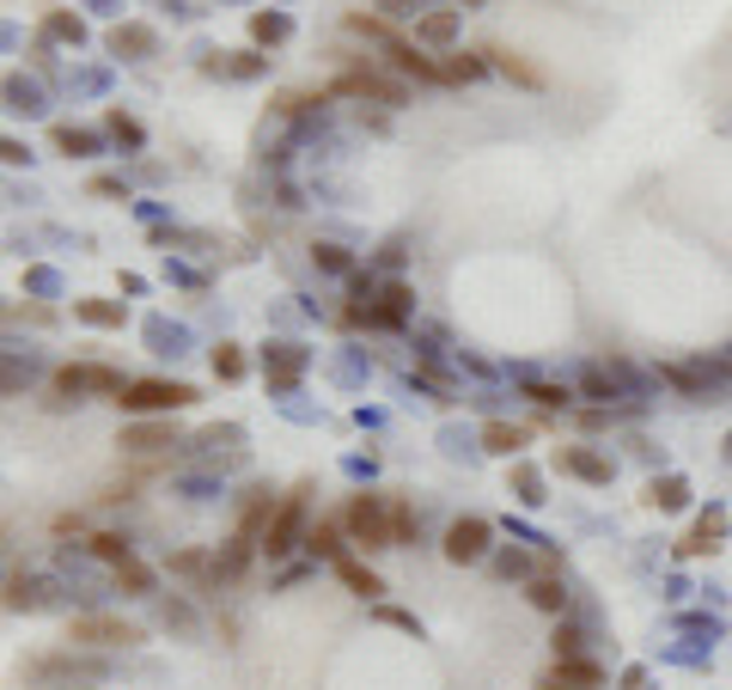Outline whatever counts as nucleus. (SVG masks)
Instances as JSON below:
<instances>
[{
  "mask_svg": "<svg viewBox=\"0 0 732 690\" xmlns=\"http://www.w3.org/2000/svg\"><path fill=\"white\" fill-rule=\"evenodd\" d=\"M580 624H556V636H549V648H556V660H580Z\"/></svg>",
  "mask_w": 732,
  "mask_h": 690,
  "instance_id": "obj_44",
  "label": "nucleus"
},
{
  "mask_svg": "<svg viewBox=\"0 0 732 690\" xmlns=\"http://www.w3.org/2000/svg\"><path fill=\"white\" fill-rule=\"evenodd\" d=\"M67 642L74 648H141L147 629L117 617V611H79L74 624H67Z\"/></svg>",
  "mask_w": 732,
  "mask_h": 690,
  "instance_id": "obj_5",
  "label": "nucleus"
},
{
  "mask_svg": "<svg viewBox=\"0 0 732 690\" xmlns=\"http://www.w3.org/2000/svg\"><path fill=\"white\" fill-rule=\"evenodd\" d=\"M312 263L324 269V276H354V257L342 251V245H330V239H324V245H312Z\"/></svg>",
  "mask_w": 732,
  "mask_h": 690,
  "instance_id": "obj_40",
  "label": "nucleus"
},
{
  "mask_svg": "<svg viewBox=\"0 0 732 690\" xmlns=\"http://www.w3.org/2000/svg\"><path fill=\"white\" fill-rule=\"evenodd\" d=\"M416 319V288L409 281H379L373 293V331H403Z\"/></svg>",
  "mask_w": 732,
  "mask_h": 690,
  "instance_id": "obj_11",
  "label": "nucleus"
},
{
  "mask_svg": "<svg viewBox=\"0 0 732 690\" xmlns=\"http://www.w3.org/2000/svg\"><path fill=\"white\" fill-rule=\"evenodd\" d=\"M483 62L495 67V74H507L513 86H525V93H543V86H549V80H543V67H531L525 55H513V50H495V43L483 50Z\"/></svg>",
  "mask_w": 732,
  "mask_h": 690,
  "instance_id": "obj_17",
  "label": "nucleus"
},
{
  "mask_svg": "<svg viewBox=\"0 0 732 690\" xmlns=\"http://www.w3.org/2000/svg\"><path fill=\"white\" fill-rule=\"evenodd\" d=\"M262 55L257 50H238V55H208V62H202V74H226V80H257L262 74Z\"/></svg>",
  "mask_w": 732,
  "mask_h": 690,
  "instance_id": "obj_22",
  "label": "nucleus"
},
{
  "mask_svg": "<svg viewBox=\"0 0 732 690\" xmlns=\"http://www.w3.org/2000/svg\"><path fill=\"white\" fill-rule=\"evenodd\" d=\"M25 386H31V360L0 355V398H25Z\"/></svg>",
  "mask_w": 732,
  "mask_h": 690,
  "instance_id": "obj_37",
  "label": "nucleus"
},
{
  "mask_svg": "<svg viewBox=\"0 0 732 690\" xmlns=\"http://www.w3.org/2000/svg\"><path fill=\"white\" fill-rule=\"evenodd\" d=\"M513 489H519V502H525V507L543 502V477H537L531 465H513Z\"/></svg>",
  "mask_w": 732,
  "mask_h": 690,
  "instance_id": "obj_43",
  "label": "nucleus"
},
{
  "mask_svg": "<svg viewBox=\"0 0 732 690\" xmlns=\"http://www.w3.org/2000/svg\"><path fill=\"white\" fill-rule=\"evenodd\" d=\"M488 545H495V526H488L483 514H464V519H452L445 526V562H458V569H471V562H483L488 557Z\"/></svg>",
  "mask_w": 732,
  "mask_h": 690,
  "instance_id": "obj_8",
  "label": "nucleus"
},
{
  "mask_svg": "<svg viewBox=\"0 0 732 690\" xmlns=\"http://www.w3.org/2000/svg\"><path fill=\"white\" fill-rule=\"evenodd\" d=\"M105 43H110V55H117V62H147V55L159 50L153 25H117Z\"/></svg>",
  "mask_w": 732,
  "mask_h": 690,
  "instance_id": "obj_19",
  "label": "nucleus"
},
{
  "mask_svg": "<svg viewBox=\"0 0 732 690\" xmlns=\"http://www.w3.org/2000/svg\"><path fill=\"white\" fill-rule=\"evenodd\" d=\"M86 550H92L98 562H105V569H122V562H134V545L122 538V531H92Z\"/></svg>",
  "mask_w": 732,
  "mask_h": 690,
  "instance_id": "obj_26",
  "label": "nucleus"
},
{
  "mask_svg": "<svg viewBox=\"0 0 732 690\" xmlns=\"http://www.w3.org/2000/svg\"><path fill=\"white\" fill-rule=\"evenodd\" d=\"M452 37H458V13H452V7H440V13H421V19H416V43H421V50H445Z\"/></svg>",
  "mask_w": 732,
  "mask_h": 690,
  "instance_id": "obj_24",
  "label": "nucleus"
},
{
  "mask_svg": "<svg viewBox=\"0 0 732 690\" xmlns=\"http://www.w3.org/2000/svg\"><path fill=\"white\" fill-rule=\"evenodd\" d=\"M385 502H391V545H397V550L416 545V507L397 502V495H385Z\"/></svg>",
  "mask_w": 732,
  "mask_h": 690,
  "instance_id": "obj_39",
  "label": "nucleus"
},
{
  "mask_svg": "<svg viewBox=\"0 0 732 690\" xmlns=\"http://www.w3.org/2000/svg\"><path fill=\"white\" fill-rule=\"evenodd\" d=\"M105 672H110V666L98 660V654H86V648H55V654L25 660L31 684H105Z\"/></svg>",
  "mask_w": 732,
  "mask_h": 690,
  "instance_id": "obj_4",
  "label": "nucleus"
},
{
  "mask_svg": "<svg viewBox=\"0 0 732 690\" xmlns=\"http://www.w3.org/2000/svg\"><path fill=\"white\" fill-rule=\"evenodd\" d=\"M165 629H196V617H190L183 599H165Z\"/></svg>",
  "mask_w": 732,
  "mask_h": 690,
  "instance_id": "obj_47",
  "label": "nucleus"
},
{
  "mask_svg": "<svg viewBox=\"0 0 732 690\" xmlns=\"http://www.w3.org/2000/svg\"><path fill=\"white\" fill-rule=\"evenodd\" d=\"M55 599V581H43V574H13V581L0 586V605L7 611H43Z\"/></svg>",
  "mask_w": 732,
  "mask_h": 690,
  "instance_id": "obj_16",
  "label": "nucleus"
},
{
  "mask_svg": "<svg viewBox=\"0 0 732 690\" xmlns=\"http://www.w3.org/2000/svg\"><path fill=\"white\" fill-rule=\"evenodd\" d=\"M43 31H50V37H62V43H74V50L86 43V25H79L74 13H50V19H43Z\"/></svg>",
  "mask_w": 732,
  "mask_h": 690,
  "instance_id": "obj_42",
  "label": "nucleus"
},
{
  "mask_svg": "<svg viewBox=\"0 0 732 690\" xmlns=\"http://www.w3.org/2000/svg\"><path fill=\"white\" fill-rule=\"evenodd\" d=\"M483 446L500 452V459H513V452L525 446V428H513V422H483Z\"/></svg>",
  "mask_w": 732,
  "mask_h": 690,
  "instance_id": "obj_36",
  "label": "nucleus"
},
{
  "mask_svg": "<svg viewBox=\"0 0 732 690\" xmlns=\"http://www.w3.org/2000/svg\"><path fill=\"white\" fill-rule=\"evenodd\" d=\"M556 465H562L568 477H580V483H599V489L616 477V465L604 459V452H592V446H562L556 452Z\"/></svg>",
  "mask_w": 732,
  "mask_h": 690,
  "instance_id": "obj_15",
  "label": "nucleus"
},
{
  "mask_svg": "<svg viewBox=\"0 0 732 690\" xmlns=\"http://www.w3.org/2000/svg\"><path fill=\"white\" fill-rule=\"evenodd\" d=\"M245 367H250V360H245V348H238V343H220V348H214V373H220L226 386H233V379H245Z\"/></svg>",
  "mask_w": 732,
  "mask_h": 690,
  "instance_id": "obj_41",
  "label": "nucleus"
},
{
  "mask_svg": "<svg viewBox=\"0 0 732 690\" xmlns=\"http://www.w3.org/2000/svg\"><path fill=\"white\" fill-rule=\"evenodd\" d=\"M305 367H312V355L300 343H288V336L262 343V379H269V391H293L305 379Z\"/></svg>",
  "mask_w": 732,
  "mask_h": 690,
  "instance_id": "obj_10",
  "label": "nucleus"
},
{
  "mask_svg": "<svg viewBox=\"0 0 732 690\" xmlns=\"http://www.w3.org/2000/svg\"><path fill=\"white\" fill-rule=\"evenodd\" d=\"M720 538H726V514H708V519H696L683 550H690V557H708V550H720Z\"/></svg>",
  "mask_w": 732,
  "mask_h": 690,
  "instance_id": "obj_34",
  "label": "nucleus"
},
{
  "mask_svg": "<svg viewBox=\"0 0 732 690\" xmlns=\"http://www.w3.org/2000/svg\"><path fill=\"white\" fill-rule=\"evenodd\" d=\"M43 690H98V684H43Z\"/></svg>",
  "mask_w": 732,
  "mask_h": 690,
  "instance_id": "obj_52",
  "label": "nucleus"
},
{
  "mask_svg": "<svg viewBox=\"0 0 732 690\" xmlns=\"http://www.w3.org/2000/svg\"><path fill=\"white\" fill-rule=\"evenodd\" d=\"M305 519H312V483H293V489L274 502V519H269V531H262V557L269 562L293 557V550L305 545Z\"/></svg>",
  "mask_w": 732,
  "mask_h": 690,
  "instance_id": "obj_1",
  "label": "nucleus"
},
{
  "mask_svg": "<svg viewBox=\"0 0 732 690\" xmlns=\"http://www.w3.org/2000/svg\"><path fill=\"white\" fill-rule=\"evenodd\" d=\"M117 446L129 452V459H165L171 446H183V440H177V428H171V416H141V422L122 428Z\"/></svg>",
  "mask_w": 732,
  "mask_h": 690,
  "instance_id": "obj_9",
  "label": "nucleus"
},
{
  "mask_svg": "<svg viewBox=\"0 0 732 690\" xmlns=\"http://www.w3.org/2000/svg\"><path fill=\"white\" fill-rule=\"evenodd\" d=\"M238 440H245V428H238V422H226V428H208V434H202L196 446H238Z\"/></svg>",
  "mask_w": 732,
  "mask_h": 690,
  "instance_id": "obj_46",
  "label": "nucleus"
},
{
  "mask_svg": "<svg viewBox=\"0 0 732 690\" xmlns=\"http://www.w3.org/2000/svg\"><path fill=\"white\" fill-rule=\"evenodd\" d=\"M385 62L397 67V74H403V80H421V86H445V74H440V62H433L428 50H421V43H391V50H385Z\"/></svg>",
  "mask_w": 732,
  "mask_h": 690,
  "instance_id": "obj_12",
  "label": "nucleus"
},
{
  "mask_svg": "<svg viewBox=\"0 0 732 690\" xmlns=\"http://www.w3.org/2000/svg\"><path fill=\"white\" fill-rule=\"evenodd\" d=\"M250 557H257V545H250V538H238V531H233V538H226V550H220V557H214V586H220V581H238V574L250 569Z\"/></svg>",
  "mask_w": 732,
  "mask_h": 690,
  "instance_id": "obj_25",
  "label": "nucleus"
},
{
  "mask_svg": "<svg viewBox=\"0 0 732 690\" xmlns=\"http://www.w3.org/2000/svg\"><path fill=\"white\" fill-rule=\"evenodd\" d=\"M269 519H274V495L269 489H245L238 495V538H250V545L262 550V531H269Z\"/></svg>",
  "mask_w": 732,
  "mask_h": 690,
  "instance_id": "obj_13",
  "label": "nucleus"
},
{
  "mask_svg": "<svg viewBox=\"0 0 732 690\" xmlns=\"http://www.w3.org/2000/svg\"><path fill=\"white\" fill-rule=\"evenodd\" d=\"M525 398H531L537 410H568V403H574V391H568V386H549V379H531V386H525Z\"/></svg>",
  "mask_w": 732,
  "mask_h": 690,
  "instance_id": "obj_38",
  "label": "nucleus"
},
{
  "mask_svg": "<svg viewBox=\"0 0 732 690\" xmlns=\"http://www.w3.org/2000/svg\"><path fill=\"white\" fill-rule=\"evenodd\" d=\"M537 690H604V666L599 660H556Z\"/></svg>",
  "mask_w": 732,
  "mask_h": 690,
  "instance_id": "obj_14",
  "label": "nucleus"
},
{
  "mask_svg": "<svg viewBox=\"0 0 732 690\" xmlns=\"http://www.w3.org/2000/svg\"><path fill=\"white\" fill-rule=\"evenodd\" d=\"M117 403L129 416H171V410H190V403H196V386H183V379H129Z\"/></svg>",
  "mask_w": 732,
  "mask_h": 690,
  "instance_id": "obj_7",
  "label": "nucleus"
},
{
  "mask_svg": "<svg viewBox=\"0 0 732 690\" xmlns=\"http://www.w3.org/2000/svg\"><path fill=\"white\" fill-rule=\"evenodd\" d=\"M440 74H445V86H464V80H483V74H488V62H483V50H476V55H464V50H445Z\"/></svg>",
  "mask_w": 732,
  "mask_h": 690,
  "instance_id": "obj_30",
  "label": "nucleus"
},
{
  "mask_svg": "<svg viewBox=\"0 0 732 690\" xmlns=\"http://www.w3.org/2000/svg\"><path fill=\"white\" fill-rule=\"evenodd\" d=\"M92 196H129V184L122 177H92Z\"/></svg>",
  "mask_w": 732,
  "mask_h": 690,
  "instance_id": "obj_50",
  "label": "nucleus"
},
{
  "mask_svg": "<svg viewBox=\"0 0 732 690\" xmlns=\"http://www.w3.org/2000/svg\"><path fill=\"white\" fill-rule=\"evenodd\" d=\"M110 581H117V593H122V599H153V569H147L141 557L122 562V569H110Z\"/></svg>",
  "mask_w": 732,
  "mask_h": 690,
  "instance_id": "obj_29",
  "label": "nucleus"
},
{
  "mask_svg": "<svg viewBox=\"0 0 732 690\" xmlns=\"http://www.w3.org/2000/svg\"><path fill=\"white\" fill-rule=\"evenodd\" d=\"M421 19V0H379V19Z\"/></svg>",
  "mask_w": 732,
  "mask_h": 690,
  "instance_id": "obj_49",
  "label": "nucleus"
},
{
  "mask_svg": "<svg viewBox=\"0 0 732 690\" xmlns=\"http://www.w3.org/2000/svg\"><path fill=\"white\" fill-rule=\"evenodd\" d=\"M50 147H55V153H67V160H92V153L105 147V134H98V129H79V122H55Z\"/></svg>",
  "mask_w": 732,
  "mask_h": 690,
  "instance_id": "obj_18",
  "label": "nucleus"
},
{
  "mask_svg": "<svg viewBox=\"0 0 732 690\" xmlns=\"http://www.w3.org/2000/svg\"><path fill=\"white\" fill-rule=\"evenodd\" d=\"M105 134L117 147H129V153H141V147H147V129L129 117V110H105Z\"/></svg>",
  "mask_w": 732,
  "mask_h": 690,
  "instance_id": "obj_33",
  "label": "nucleus"
},
{
  "mask_svg": "<svg viewBox=\"0 0 732 690\" xmlns=\"http://www.w3.org/2000/svg\"><path fill=\"white\" fill-rule=\"evenodd\" d=\"M31 160V147L13 141V134H0V165H25Z\"/></svg>",
  "mask_w": 732,
  "mask_h": 690,
  "instance_id": "obj_48",
  "label": "nucleus"
},
{
  "mask_svg": "<svg viewBox=\"0 0 732 690\" xmlns=\"http://www.w3.org/2000/svg\"><path fill=\"white\" fill-rule=\"evenodd\" d=\"M531 562H537V574H556V569H562V557H556V550H549V545H543V550H537V557H531Z\"/></svg>",
  "mask_w": 732,
  "mask_h": 690,
  "instance_id": "obj_51",
  "label": "nucleus"
},
{
  "mask_svg": "<svg viewBox=\"0 0 732 690\" xmlns=\"http://www.w3.org/2000/svg\"><path fill=\"white\" fill-rule=\"evenodd\" d=\"M580 398H592L599 410H611V403L623 398V386H616L611 367H586V373H580Z\"/></svg>",
  "mask_w": 732,
  "mask_h": 690,
  "instance_id": "obj_28",
  "label": "nucleus"
},
{
  "mask_svg": "<svg viewBox=\"0 0 732 690\" xmlns=\"http://www.w3.org/2000/svg\"><path fill=\"white\" fill-rule=\"evenodd\" d=\"M74 319L98 324V331H122V324H129V305L122 300H74Z\"/></svg>",
  "mask_w": 732,
  "mask_h": 690,
  "instance_id": "obj_23",
  "label": "nucleus"
},
{
  "mask_svg": "<svg viewBox=\"0 0 732 690\" xmlns=\"http://www.w3.org/2000/svg\"><path fill=\"white\" fill-rule=\"evenodd\" d=\"M305 550H312V562H336L342 557V519H317L312 531H305Z\"/></svg>",
  "mask_w": 732,
  "mask_h": 690,
  "instance_id": "obj_32",
  "label": "nucleus"
},
{
  "mask_svg": "<svg viewBox=\"0 0 732 690\" xmlns=\"http://www.w3.org/2000/svg\"><path fill=\"white\" fill-rule=\"evenodd\" d=\"M122 379L117 367H105V360H67V367H55V398H122Z\"/></svg>",
  "mask_w": 732,
  "mask_h": 690,
  "instance_id": "obj_6",
  "label": "nucleus"
},
{
  "mask_svg": "<svg viewBox=\"0 0 732 690\" xmlns=\"http://www.w3.org/2000/svg\"><path fill=\"white\" fill-rule=\"evenodd\" d=\"M330 569H336V581L348 586L354 599H366V605H373V599L385 593V581H379V574L366 569V562H354V557H336V562H330Z\"/></svg>",
  "mask_w": 732,
  "mask_h": 690,
  "instance_id": "obj_20",
  "label": "nucleus"
},
{
  "mask_svg": "<svg viewBox=\"0 0 732 690\" xmlns=\"http://www.w3.org/2000/svg\"><path fill=\"white\" fill-rule=\"evenodd\" d=\"M683 502H690V483L683 477H654L647 483V507H666L671 514V507H683Z\"/></svg>",
  "mask_w": 732,
  "mask_h": 690,
  "instance_id": "obj_35",
  "label": "nucleus"
},
{
  "mask_svg": "<svg viewBox=\"0 0 732 690\" xmlns=\"http://www.w3.org/2000/svg\"><path fill=\"white\" fill-rule=\"evenodd\" d=\"M250 37L269 50V43H288L293 37V19L281 13V7H262V13H250Z\"/></svg>",
  "mask_w": 732,
  "mask_h": 690,
  "instance_id": "obj_27",
  "label": "nucleus"
},
{
  "mask_svg": "<svg viewBox=\"0 0 732 690\" xmlns=\"http://www.w3.org/2000/svg\"><path fill=\"white\" fill-rule=\"evenodd\" d=\"M531 569H537V562L525 557V550H500V557H495V574H507V581H513V574H531Z\"/></svg>",
  "mask_w": 732,
  "mask_h": 690,
  "instance_id": "obj_45",
  "label": "nucleus"
},
{
  "mask_svg": "<svg viewBox=\"0 0 732 690\" xmlns=\"http://www.w3.org/2000/svg\"><path fill=\"white\" fill-rule=\"evenodd\" d=\"M525 599H531L537 611H549V617H562V611H568V593H562V581H556V574H531Z\"/></svg>",
  "mask_w": 732,
  "mask_h": 690,
  "instance_id": "obj_31",
  "label": "nucleus"
},
{
  "mask_svg": "<svg viewBox=\"0 0 732 690\" xmlns=\"http://www.w3.org/2000/svg\"><path fill=\"white\" fill-rule=\"evenodd\" d=\"M336 62H342V74H336V86H330L336 98H373V105H391V110L409 98V86L391 80V74H379V67L366 62V55L336 50Z\"/></svg>",
  "mask_w": 732,
  "mask_h": 690,
  "instance_id": "obj_2",
  "label": "nucleus"
},
{
  "mask_svg": "<svg viewBox=\"0 0 732 690\" xmlns=\"http://www.w3.org/2000/svg\"><path fill=\"white\" fill-rule=\"evenodd\" d=\"M342 531H348L366 557L397 550L391 545V502H385V495H348V507H342Z\"/></svg>",
  "mask_w": 732,
  "mask_h": 690,
  "instance_id": "obj_3",
  "label": "nucleus"
},
{
  "mask_svg": "<svg viewBox=\"0 0 732 690\" xmlns=\"http://www.w3.org/2000/svg\"><path fill=\"white\" fill-rule=\"evenodd\" d=\"M0 105L19 110V117H37V110H43V86L25 80V74H7V80H0Z\"/></svg>",
  "mask_w": 732,
  "mask_h": 690,
  "instance_id": "obj_21",
  "label": "nucleus"
}]
</instances>
